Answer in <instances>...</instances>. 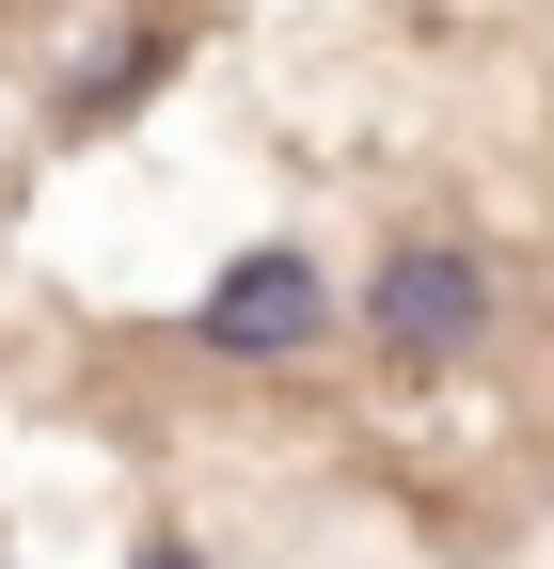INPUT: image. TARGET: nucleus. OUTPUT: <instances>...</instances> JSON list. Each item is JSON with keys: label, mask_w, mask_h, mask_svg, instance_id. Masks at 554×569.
I'll return each instance as SVG.
<instances>
[{"label": "nucleus", "mask_w": 554, "mask_h": 569, "mask_svg": "<svg viewBox=\"0 0 554 569\" xmlns=\"http://www.w3.org/2000/svg\"><path fill=\"white\" fill-rule=\"evenodd\" d=\"M492 317H507V269L475 253V238H396L365 284H333V332H365L380 365H475L492 348Z\"/></svg>", "instance_id": "obj_1"}, {"label": "nucleus", "mask_w": 554, "mask_h": 569, "mask_svg": "<svg viewBox=\"0 0 554 569\" xmlns=\"http://www.w3.org/2000/svg\"><path fill=\"white\" fill-rule=\"evenodd\" d=\"M190 348H206V365H317V348H333V269H317L301 238L222 253L206 301H190Z\"/></svg>", "instance_id": "obj_2"}, {"label": "nucleus", "mask_w": 554, "mask_h": 569, "mask_svg": "<svg viewBox=\"0 0 554 569\" xmlns=\"http://www.w3.org/2000/svg\"><path fill=\"white\" fill-rule=\"evenodd\" d=\"M175 80V32L159 17H127V32H96V63H80V80H63V127H111V111H144Z\"/></svg>", "instance_id": "obj_3"}, {"label": "nucleus", "mask_w": 554, "mask_h": 569, "mask_svg": "<svg viewBox=\"0 0 554 569\" xmlns=\"http://www.w3.org/2000/svg\"><path fill=\"white\" fill-rule=\"evenodd\" d=\"M127 569H206V538H144V553H127Z\"/></svg>", "instance_id": "obj_4"}]
</instances>
